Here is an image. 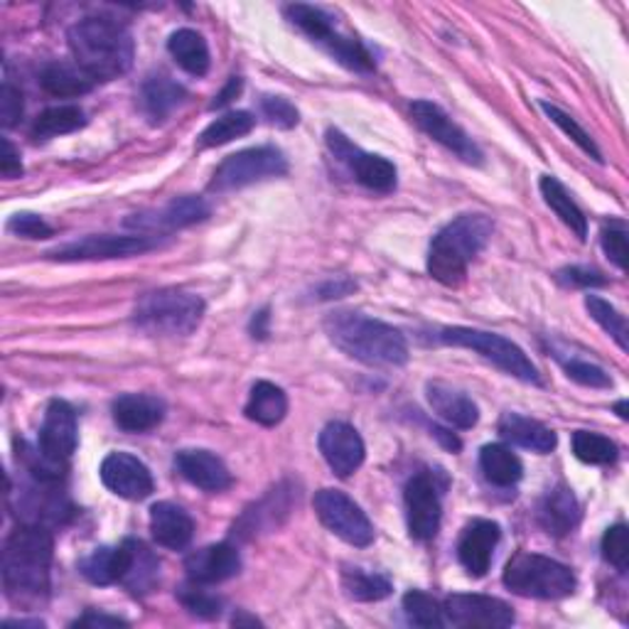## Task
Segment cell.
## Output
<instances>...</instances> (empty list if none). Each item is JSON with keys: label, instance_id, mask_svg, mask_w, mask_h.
Returning <instances> with one entry per match:
<instances>
[{"label": "cell", "instance_id": "obj_1", "mask_svg": "<svg viewBox=\"0 0 629 629\" xmlns=\"http://www.w3.org/2000/svg\"><path fill=\"white\" fill-rule=\"evenodd\" d=\"M52 532L42 524H20L3 546V586L8 598L22 605H38L50 595Z\"/></svg>", "mask_w": 629, "mask_h": 629}, {"label": "cell", "instance_id": "obj_2", "mask_svg": "<svg viewBox=\"0 0 629 629\" xmlns=\"http://www.w3.org/2000/svg\"><path fill=\"white\" fill-rule=\"evenodd\" d=\"M330 342L367 367H403L409 344L396 328L354 310H337L324 320Z\"/></svg>", "mask_w": 629, "mask_h": 629}, {"label": "cell", "instance_id": "obj_3", "mask_svg": "<svg viewBox=\"0 0 629 629\" xmlns=\"http://www.w3.org/2000/svg\"><path fill=\"white\" fill-rule=\"evenodd\" d=\"M70 50L76 66L94 79L111 82L131 70L136 44L126 25L111 18H84L70 28Z\"/></svg>", "mask_w": 629, "mask_h": 629}, {"label": "cell", "instance_id": "obj_4", "mask_svg": "<svg viewBox=\"0 0 629 629\" xmlns=\"http://www.w3.org/2000/svg\"><path fill=\"white\" fill-rule=\"evenodd\" d=\"M494 224L487 215H460L433 236L429 249V274L447 288H457L470 264L492 239Z\"/></svg>", "mask_w": 629, "mask_h": 629}, {"label": "cell", "instance_id": "obj_5", "mask_svg": "<svg viewBox=\"0 0 629 629\" xmlns=\"http://www.w3.org/2000/svg\"><path fill=\"white\" fill-rule=\"evenodd\" d=\"M133 314L138 328L153 337H187L199 328L205 300L179 288H161L145 293Z\"/></svg>", "mask_w": 629, "mask_h": 629}, {"label": "cell", "instance_id": "obj_6", "mask_svg": "<svg viewBox=\"0 0 629 629\" xmlns=\"http://www.w3.org/2000/svg\"><path fill=\"white\" fill-rule=\"evenodd\" d=\"M504 586L522 598L564 600L576 592L573 570L556 558L538 554H516L504 568Z\"/></svg>", "mask_w": 629, "mask_h": 629}, {"label": "cell", "instance_id": "obj_7", "mask_svg": "<svg viewBox=\"0 0 629 629\" xmlns=\"http://www.w3.org/2000/svg\"><path fill=\"white\" fill-rule=\"evenodd\" d=\"M437 340H441L443 344L465 347V350L477 352L485 359H489L494 367H499L502 372H507L509 377L519 379V381H526V384H536V386L544 384V379L542 374H538L536 364L524 354L519 344H514L512 340H507V337L472 330V328H445L441 330V334H437Z\"/></svg>", "mask_w": 629, "mask_h": 629}, {"label": "cell", "instance_id": "obj_8", "mask_svg": "<svg viewBox=\"0 0 629 629\" xmlns=\"http://www.w3.org/2000/svg\"><path fill=\"white\" fill-rule=\"evenodd\" d=\"M286 18L293 22L298 30L306 32L310 40L322 44L337 62H342L344 66H350L354 72H372L374 70V58L369 54L359 40L342 38L340 32L334 30V20L324 13L322 8H314L308 3H293L286 8Z\"/></svg>", "mask_w": 629, "mask_h": 629}, {"label": "cell", "instance_id": "obj_9", "mask_svg": "<svg viewBox=\"0 0 629 629\" xmlns=\"http://www.w3.org/2000/svg\"><path fill=\"white\" fill-rule=\"evenodd\" d=\"M286 173L288 161L283 151L274 148V145H258V148H246L224 157L209 179V193H231V189L249 187Z\"/></svg>", "mask_w": 629, "mask_h": 629}, {"label": "cell", "instance_id": "obj_10", "mask_svg": "<svg viewBox=\"0 0 629 629\" xmlns=\"http://www.w3.org/2000/svg\"><path fill=\"white\" fill-rule=\"evenodd\" d=\"M161 241L151 234H94L84 236V239L70 241L48 256L54 261L76 264V261H111V258H131L157 249Z\"/></svg>", "mask_w": 629, "mask_h": 629}, {"label": "cell", "instance_id": "obj_11", "mask_svg": "<svg viewBox=\"0 0 629 629\" xmlns=\"http://www.w3.org/2000/svg\"><path fill=\"white\" fill-rule=\"evenodd\" d=\"M312 507L318 512V519L350 546L367 548L374 542L372 522H369V516L362 512V507H359L354 499L347 497L344 492L320 489L314 494Z\"/></svg>", "mask_w": 629, "mask_h": 629}, {"label": "cell", "instance_id": "obj_12", "mask_svg": "<svg viewBox=\"0 0 629 629\" xmlns=\"http://www.w3.org/2000/svg\"><path fill=\"white\" fill-rule=\"evenodd\" d=\"M328 148L332 151L337 161L350 167V173L362 187L372 189V193H379V195H389L396 189L399 171H396V165L386 161L384 155L364 153L362 148H357L350 138L342 136V133L334 128L328 131Z\"/></svg>", "mask_w": 629, "mask_h": 629}, {"label": "cell", "instance_id": "obj_13", "mask_svg": "<svg viewBox=\"0 0 629 629\" xmlns=\"http://www.w3.org/2000/svg\"><path fill=\"white\" fill-rule=\"evenodd\" d=\"M403 502H406V522L411 536L415 542H431L437 529H441L443 516L441 489H437L433 472H415L409 480L406 492H403Z\"/></svg>", "mask_w": 629, "mask_h": 629}, {"label": "cell", "instance_id": "obj_14", "mask_svg": "<svg viewBox=\"0 0 629 629\" xmlns=\"http://www.w3.org/2000/svg\"><path fill=\"white\" fill-rule=\"evenodd\" d=\"M445 625L453 627H487L504 629L514 625V610L507 602L492 595L457 592L443 602Z\"/></svg>", "mask_w": 629, "mask_h": 629}, {"label": "cell", "instance_id": "obj_15", "mask_svg": "<svg viewBox=\"0 0 629 629\" xmlns=\"http://www.w3.org/2000/svg\"><path fill=\"white\" fill-rule=\"evenodd\" d=\"M411 116L419 123V128L429 133L433 141L445 145L447 151L455 153L460 161L470 165H482V151L475 145L467 133L457 126V123L445 114V111L433 104V101H413Z\"/></svg>", "mask_w": 629, "mask_h": 629}, {"label": "cell", "instance_id": "obj_16", "mask_svg": "<svg viewBox=\"0 0 629 629\" xmlns=\"http://www.w3.org/2000/svg\"><path fill=\"white\" fill-rule=\"evenodd\" d=\"M209 217V205L205 197L185 195L175 197L173 202H167L163 209L157 212H143V215H131L126 219L128 229H136L141 234L151 236H163L177 229L193 227L197 221H205Z\"/></svg>", "mask_w": 629, "mask_h": 629}, {"label": "cell", "instance_id": "obj_17", "mask_svg": "<svg viewBox=\"0 0 629 629\" xmlns=\"http://www.w3.org/2000/svg\"><path fill=\"white\" fill-rule=\"evenodd\" d=\"M79 429H76V411L62 399L50 401L44 411V421L40 429L38 451L54 465H64L76 451Z\"/></svg>", "mask_w": 629, "mask_h": 629}, {"label": "cell", "instance_id": "obj_18", "mask_svg": "<svg viewBox=\"0 0 629 629\" xmlns=\"http://www.w3.org/2000/svg\"><path fill=\"white\" fill-rule=\"evenodd\" d=\"M99 475H101V482L106 485V489L131 502H141L145 497H151L155 489V482H153L148 465L131 453L106 455L104 463H101Z\"/></svg>", "mask_w": 629, "mask_h": 629}, {"label": "cell", "instance_id": "obj_19", "mask_svg": "<svg viewBox=\"0 0 629 629\" xmlns=\"http://www.w3.org/2000/svg\"><path fill=\"white\" fill-rule=\"evenodd\" d=\"M320 453L337 477H350L364 463V441L354 425L332 421L320 433Z\"/></svg>", "mask_w": 629, "mask_h": 629}, {"label": "cell", "instance_id": "obj_20", "mask_svg": "<svg viewBox=\"0 0 629 629\" xmlns=\"http://www.w3.org/2000/svg\"><path fill=\"white\" fill-rule=\"evenodd\" d=\"M499 538V524L492 519H475L465 526V532L457 542V558L472 578L487 576Z\"/></svg>", "mask_w": 629, "mask_h": 629}, {"label": "cell", "instance_id": "obj_21", "mask_svg": "<svg viewBox=\"0 0 629 629\" xmlns=\"http://www.w3.org/2000/svg\"><path fill=\"white\" fill-rule=\"evenodd\" d=\"M187 578L199 586H217V582L239 576L241 556L231 544H212L195 550L185 558Z\"/></svg>", "mask_w": 629, "mask_h": 629}, {"label": "cell", "instance_id": "obj_22", "mask_svg": "<svg viewBox=\"0 0 629 629\" xmlns=\"http://www.w3.org/2000/svg\"><path fill=\"white\" fill-rule=\"evenodd\" d=\"M175 467L189 485L205 492H224L231 487V472L224 460L209 451H179Z\"/></svg>", "mask_w": 629, "mask_h": 629}, {"label": "cell", "instance_id": "obj_23", "mask_svg": "<svg viewBox=\"0 0 629 629\" xmlns=\"http://www.w3.org/2000/svg\"><path fill=\"white\" fill-rule=\"evenodd\" d=\"M425 399H429L431 409L457 431L475 429L480 421L477 403L472 401L465 391L443 384V381H431V384L425 386Z\"/></svg>", "mask_w": 629, "mask_h": 629}, {"label": "cell", "instance_id": "obj_24", "mask_svg": "<svg viewBox=\"0 0 629 629\" xmlns=\"http://www.w3.org/2000/svg\"><path fill=\"white\" fill-rule=\"evenodd\" d=\"M131 560L133 550L126 538L121 546L94 548L92 554L79 560V573H82L92 586H114V582H123V578L128 576Z\"/></svg>", "mask_w": 629, "mask_h": 629}, {"label": "cell", "instance_id": "obj_25", "mask_svg": "<svg viewBox=\"0 0 629 629\" xmlns=\"http://www.w3.org/2000/svg\"><path fill=\"white\" fill-rule=\"evenodd\" d=\"M151 534L157 546L183 550L195 536V522L183 507L173 502H157L151 507Z\"/></svg>", "mask_w": 629, "mask_h": 629}, {"label": "cell", "instance_id": "obj_26", "mask_svg": "<svg viewBox=\"0 0 629 629\" xmlns=\"http://www.w3.org/2000/svg\"><path fill=\"white\" fill-rule=\"evenodd\" d=\"M165 419V403L151 393H123L114 401V421L126 433L153 431Z\"/></svg>", "mask_w": 629, "mask_h": 629}, {"label": "cell", "instance_id": "obj_27", "mask_svg": "<svg viewBox=\"0 0 629 629\" xmlns=\"http://www.w3.org/2000/svg\"><path fill=\"white\" fill-rule=\"evenodd\" d=\"M538 522L554 536H568L580 524V504L566 485H558L538 504Z\"/></svg>", "mask_w": 629, "mask_h": 629}, {"label": "cell", "instance_id": "obj_28", "mask_svg": "<svg viewBox=\"0 0 629 629\" xmlns=\"http://www.w3.org/2000/svg\"><path fill=\"white\" fill-rule=\"evenodd\" d=\"M499 435L504 441L526 447V451L538 455L556 451L558 445V437L554 431L546 429L544 423H538L534 419H526L522 413H504L499 419Z\"/></svg>", "mask_w": 629, "mask_h": 629}, {"label": "cell", "instance_id": "obj_29", "mask_svg": "<svg viewBox=\"0 0 629 629\" xmlns=\"http://www.w3.org/2000/svg\"><path fill=\"white\" fill-rule=\"evenodd\" d=\"M187 101V89L167 74H153L143 84V109L153 121H165Z\"/></svg>", "mask_w": 629, "mask_h": 629}, {"label": "cell", "instance_id": "obj_30", "mask_svg": "<svg viewBox=\"0 0 629 629\" xmlns=\"http://www.w3.org/2000/svg\"><path fill=\"white\" fill-rule=\"evenodd\" d=\"M246 419L266 425V429H274L280 421L286 419L288 413V396L286 391L271 384V381H256L249 401H246Z\"/></svg>", "mask_w": 629, "mask_h": 629}, {"label": "cell", "instance_id": "obj_31", "mask_svg": "<svg viewBox=\"0 0 629 629\" xmlns=\"http://www.w3.org/2000/svg\"><path fill=\"white\" fill-rule=\"evenodd\" d=\"M42 89L52 96L60 99H76L84 96L94 89V79L89 76L82 66L66 64V62H52L42 70Z\"/></svg>", "mask_w": 629, "mask_h": 629}, {"label": "cell", "instance_id": "obj_32", "mask_svg": "<svg viewBox=\"0 0 629 629\" xmlns=\"http://www.w3.org/2000/svg\"><path fill=\"white\" fill-rule=\"evenodd\" d=\"M480 470L494 487H514L524 475L522 460L512 453V447L492 443L480 451Z\"/></svg>", "mask_w": 629, "mask_h": 629}, {"label": "cell", "instance_id": "obj_33", "mask_svg": "<svg viewBox=\"0 0 629 629\" xmlns=\"http://www.w3.org/2000/svg\"><path fill=\"white\" fill-rule=\"evenodd\" d=\"M167 52L173 54V60L183 66L187 74L205 76L209 72V48L207 40L199 35L197 30L183 28L177 30L167 40Z\"/></svg>", "mask_w": 629, "mask_h": 629}, {"label": "cell", "instance_id": "obj_34", "mask_svg": "<svg viewBox=\"0 0 629 629\" xmlns=\"http://www.w3.org/2000/svg\"><path fill=\"white\" fill-rule=\"evenodd\" d=\"M542 195L546 199V205L556 212V217L566 224L570 231H576V236L580 241L588 239V219L582 215V209L576 205V199L570 197L568 189L564 187V183H558L556 177L544 175L542 183Z\"/></svg>", "mask_w": 629, "mask_h": 629}, {"label": "cell", "instance_id": "obj_35", "mask_svg": "<svg viewBox=\"0 0 629 629\" xmlns=\"http://www.w3.org/2000/svg\"><path fill=\"white\" fill-rule=\"evenodd\" d=\"M86 126L84 111L74 104H62L52 106L48 111H42L38 121L32 123V138L35 141H50L58 136H66V133H74L79 128Z\"/></svg>", "mask_w": 629, "mask_h": 629}, {"label": "cell", "instance_id": "obj_36", "mask_svg": "<svg viewBox=\"0 0 629 629\" xmlns=\"http://www.w3.org/2000/svg\"><path fill=\"white\" fill-rule=\"evenodd\" d=\"M256 126V118L249 111H231V114H224L217 121H212L209 126L202 131L199 136V148H217V145H227L234 138L249 136Z\"/></svg>", "mask_w": 629, "mask_h": 629}, {"label": "cell", "instance_id": "obj_37", "mask_svg": "<svg viewBox=\"0 0 629 629\" xmlns=\"http://www.w3.org/2000/svg\"><path fill=\"white\" fill-rule=\"evenodd\" d=\"M342 586L352 600L359 602H377L391 595L393 586L381 573H367L364 568H347L342 573Z\"/></svg>", "mask_w": 629, "mask_h": 629}, {"label": "cell", "instance_id": "obj_38", "mask_svg": "<svg viewBox=\"0 0 629 629\" xmlns=\"http://www.w3.org/2000/svg\"><path fill=\"white\" fill-rule=\"evenodd\" d=\"M128 542L133 550V560H131L128 576L123 578V586H126L133 595L151 592L157 582V570H161V566H157L155 556L148 548H145V544L133 542V538H128Z\"/></svg>", "mask_w": 629, "mask_h": 629}, {"label": "cell", "instance_id": "obj_39", "mask_svg": "<svg viewBox=\"0 0 629 629\" xmlns=\"http://www.w3.org/2000/svg\"><path fill=\"white\" fill-rule=\"evenodd\" d=\"M573 453L580 460V463L588 465H612L617 460V445L600 433L590 431H578L573 433Z\"/></svg>", "mask_w": 629, "mask_h": 629}, {"label": "cell", "instance_id": "obj_40", "mask_svg": "<svg viewBox=\"0 0 629 629\" xmlns=\"http://www.w3.org/2000/svg\"><path fill=\"white\" fill-rule=\"evenodd\" d=\"M403 612H406V620L415 627L433 629L445 625L443 605L423 590H411L403 595Z\"/></svg>", "mask_w": 629, "mask_h": 629}, {"label": "cell", "instance_id": "obj_41", "mask_svg": "<svg viewBox=\"0 0 629 629\" xmlns=\"http://www.w3.org/2000/svg\"><path fill=\"white\" fill-rule=\"evenodd\" d=\"M586 308L590 312V318L600 324V328L608 332L612 340L620 344V350H629V334H627V322L620 312H617L608 300H602L598 296L586 298Z\"/></svg>", "mask_w": 629, "mask_h": 629}, {"label": "cell", "instance_id": "obj_42", "mask_svg": "<svg viewBox=\"0 0 629 629\" xmlns=\"http://www.w3.org/2000/svg\"><path fill=\"white\" fill-rule=\"evenodd\" d=\"M542 111L544 114L556 123V126L566 133V136H570L573 138V143L576 145H580V151H586L592 161H598V163H602V153L598 151V145H595V141L590 138V133L580 126V123L573 118L570 114H566V111H560L558 106H554V104H548V101H542Z\"/></svg>", "mask_w": 629, "mask_h": 629}, {"label": "cell", "instance_id": "obj_43", "mask_svg": "<svg viewBox=\"0 0 629 629\" xmlns=\"http://www.w3.org/2000/svg\"><path fill=\"white\" fill-rule=\"evenodd\" d=\"M177 598L185 605V610L202 617V620H215V617L221 615V600L207 590H202L199 582L189 580V586L177 590Z\"/></svg>", "mask_w": 629, "mask_h": 629}, {"label": "cell", "instance_id": "obj_44", "mask_svg": "<svg viewBox=\"0 0 629 629\" xmlns=\"http://www.w3.org/2000/svg\"><path fill=\"white\" fill-rule=\"evenodd\" d=\"M558 359L568 372V377L573 381H578V384L590 386V389H612V379L602 367L590 364L586 362V359H564V357H558Z\"/></svg>", "mask_w": 629, "mask_h": 629}, {"label": "cell", "instance_id": "obj_45", "mask_svg": "<svg viewBox=\"0 0 629 629\" xmlns=\"http://www.w3.org/2000/svg\"><path fill=\"white\" fill-rule=\"evenodd\" d=\"M602 556L608 564H612L617 570L625 573L629 566V532L625 524H615L612 529L605 532L602 536Z\"/></svg>", "mask_w": 629, "mask_h": 629}, {"label": "cell", "instance_id": "obj_46", "mask_svg": "<svg viewBox=\"0 0 629 629\" xmlns=\"http://www.w3.org/2000/svg\"><path fill=\"white\" fill-rule=\"evenodd\" d=\"M600 244H602V251L608 254L610 261L625 271L627 268V224L615 219L610 224H605L602 234H600Z\"/></svg>", "mask_w": 629, "mask_h": 629}, {"label": "cell", "instance_id": "obj_47", "mask_svg": "<svg viewBox=\"0 0 629 629\" xmlns=\"http://www.w3.org/2000/svg\"><path fill=\"white\" fill-rule=\"evenodd\" d=\"M261 114L268 118L271 126H278V128H293L300 121L298 109L283 96H264Z\"/></svg>", "mask_w": 629, "mask_h": 629}, {"label": "cell", "instance_id": "obj_48", "mask_svg": "<svg viewBox=\"0 0 629 629\" xmlns=\"http://www.w3.org/2000/svg\"><path fill=\"white\" fill-rule=\"evenodd\" d=\"M8 231L22 236V239H48V236L54 234L50 224L42 217L32 215V212H18V215L10 217Z\"/></svg>", "mask_w": 629, "mask_h": 629}, {"label": "cell", "instance_id": "obj_49", "mask_svg": "<svg viewBox=\"0 0 629 629\" xmlns=\"http://www.w3.org/2000/svg\"><path fill=\"white\" fill-rule=\"evenodd\" d=\"M0 118H3L6 128L18 126V121L22 118V94L8 82L0 89Z\"/></svg>", "mask_w": 629, "mask_h": 629}, {"label": "cell", "instance_id": "obj_50", "mask_svg": "<svg viewBox=\"0 0 629 629\" xmlns=\"http://www.w3.org/2000/svg\"><path fill=\"white\" fill-rule=\"evenodd\" d=\"M560 278L568 280V283H573V286H580V288H598V286L608 283L600 271H592V268H582V266L566 268V271H560Z\"/></svg>", "mask_w": 629, "mask_h": 629}, {"label": "cell", "instance_id": "obj_51", "mask_svg": "<svg viewBox=\"0 0 629 629\" xmlns=\"http://www.w3.org/2000/svg\"><path fill=\"white\" fill-rule=\"evenodd\" d=\"M0 173L6 179H16L22 175V161L13 143L3 138V153H0Z\"/></svg>", "mask_w": 629, "mask_h": 629}, {"label": "cell", "instance_id": "obj_52", "mask_svg": "<svg viewBox=\"0 0 629 629\" xmlns=\"http://www.w3.org/2000/svg\"><path fill=\"white\" fill-rule=\"evenodd\" d=\"M128 622L121 620V617H111L104 612H96V610H86L79 620L74 622V627H126Z\"/></svg>", "mask_w": 629, "mask_h": 629}, {"label": "cell", "instance_id": "obj_53", "mask_svg": "<svg viewBox=\"0 0 629 629\" xmlns=\"http://www.w3.org/2000/svg\"><path fill=\"white\" fill-rule=\"evenodd\" d=\"M241 86H244V82H241V76H231L229 79V84L221 89V92L215 96V101H212L209 104V109H221V106H227L231 99H236L241 94Z\"/></svg>", "mask_w": 629, "mask_h": 629}, {"label": "cell", "instance_id": "obj_54", "mask_svg": "<svg viewBox=\"0 0 629 629\" xmlns=\"http://www.w3.org/2000/svg\"><path fill=\"white\" fill-rule=\"evenodd\" d=\"M352 288H357V283H352V280H347V278H342L340 283H332V280H330L328 286L320 288V298H324V300H328V298H340L344 293H350Z\"/></svg>", "mask_w": 629, "mask_h": 629}, {"label": "cell", "instance_id": "obj_55", "mask_svg": "<svg viewBox=\"0 0 629 629\" xmlns=\"http://www.w3.org/2000/svg\"><path fill=\"white\" fill-rule=\"evenodd\" d=\"M251 334L256 337V340H266V337H268V310H261V312L254 314Z\"/></svg>", "mask_w": 629, "mask_h": 629}, {"label": "cell", "instance_id": "obj_56", "mask_svg": "<svg viewBox=\"0 0 629 629\" xmlns=\"http://www.w3.org/2000/svg\"><path fill=\"white\" fill-rule=\"evenodd\" d=\"M6 627H35V629H40V627H44V622L42 620H6Z\"/></svg>", "mask_w": 629, "mask_h": 629}, {"label": "cell", "instance_id": "obj_57", "mask_svg": "<svg viewBox=\"0 0 629 629\" xmlns=\"http://www.w3.org/2000/svg\"><path fill=\"white\" fill-rule=\"evenodd\" d=\"M234 625H258V620H256V617L239 615V617H234Z\"/></svg>", "mask_w": 629, "mask_h": 629}, {"label": "cell", "instance_id": "obj_58", "mask_svg": "<svg viewBox=\"0 0 629 629\" xmlns=\"http://www.w3.org/2000/svg\"><path fill=\"white\" fill-rule=\"evenodd\" d=\"M617 413H620V419H629V413H627V401H620L617 403Z\"/></svg>", "mask_w": 629, "mask_h": 629}]
</instances>
